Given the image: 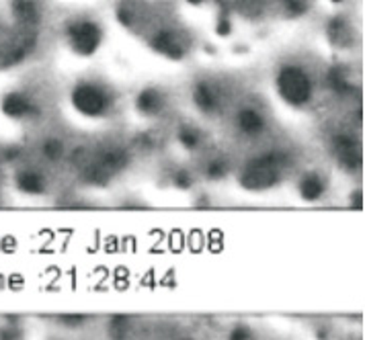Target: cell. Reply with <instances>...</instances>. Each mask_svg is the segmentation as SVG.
I'll use <instances>...</instances> for the list:
<instances>
[{"label":"cell","instance_id":"cell-13","mask_svg":"<svg viewBox=\"0 0 365 340\" xmlns=\"http://www.w3.org/2000/svg\"><path fill=\"white\" fill-rule=\"evenodd\" d=\"M17 185L19 189L25 191V193L35 195L46 191V178L37 170H23V172H19Z\"/></svg>","mask_w":365,"mask_h":340},{"label":"cell","instance_id":"cell-10","mask_svg":"<svg viewBox=\"0 0 365 340\" xmlns=\"http://www.w3.org/2000/svg\"><path fill=\"white\" fill-rule=\"evenodd\" d=\"M327 193V180L320 177L318 172L304 175L299 182V195L304 201H318L322 199V195Z\"/></svg>","mask_w":365,"mask_h":340},{"label":"cell","instance_id":"cell-4","mask_svg":"<svg viewBox=\"0 0 365 340\" xmlns=\"http://www.w3.org/2000/svg\"><path fill=\"white\" fill-rule=\"evenodd\" d=\"M66 39L70 48L76 53L93 56L99 49L103 31H101L99 23L88 21V19H78V21H72L66 27Z\"/></svg>","mask_w":365,"mask_h":340},{"label":"cell","instance_id":"cell-8","mask_svg":"<svg viewBox=\"0 0 365 340\" xmlns=\"http://www.w3.org/2000/svg\"><path fill=\"white\" fill-rule=\"evenodd\" d=\"M154 49L165 53L168 58H182L185 56V43L179 39V35L173 31H163L154 37Z\"/></svg>","mask_w":365,"mask_h":340},{"label":"cell","instance_id":"cell-1","mask_svg":"<svg viewBox=\"0 0 365 340\" xmlns=\"http://www.w3.org/2000/svg\"><path fill=\"white\" fill-rule=\"evenodd\" d=\"M275 84L279 97L292 107H306L312 101V93H314L312 78L302 66L287 64L279 68Z\"/></svg>","mask_w":365,"mask_h":340},{"label":"cell","instance_id":"cell-14","mask_svg":"<svg viewBox=\"0 0 365 340\" xmlns=\"http://www.w3.org/2000/svg\"><path fill=\"white\" fill-rule=\"evenodd\" d=\"M43 156L46 158H50V160H58L62 154H64V144L60 142V140H56V138H51V140H46L43 142Z\"/></svg>","mask_w":365,"mask_h":340},{"label":"cell","instance_id":"cell-7","mask_svg":"<svg viewBox=\"0 0 365 340\" xmlns=\"http://www.w3.org/2000/svg\"><path fill=\"white\" fill-rule=\"evenodd\" d=\"M11 11L21 25H37L41 19V4L39 0H13L11 2Z\"/></svg>","mask_w":365,"mask_h":340},{"label":"cell","instance_id":"cell-2","mask_svg":"<svg viewBox=\"0 0 365 340\" xmlns=\"http://www.w3.org/2000/svg\"><path fill=\"white\" fill-rule=\"evenodd\" d=\"M283 175V156L282 154H263L247 164V168L240 175V182L247 189H269L273 187Z\"/></svg>","mask_w":365,"mask_h":340},{"label":"cell","instance_id":"cell-12","mask_svg":"<svg viewBox=\"0 0 365 340\" xmlns=\"http://www.w3.org/2000/svg\"><path fill=\"white\" fill-rule=\"evenodd\" d=\"M2 111L13 119H23L31 113V101L23 93H11L2 101Z\"/></svg>","mask_w":365,"mask_h":340},{"label":"cell","instance_id":"cell-16","mask_svg":"<svg viewBox=\"0 0 365 340\" xmlns=\"http://www.w3.org/2000/svg\"><path fill=\"white\" fill-rule=\"evenodd\" d=\"M226 172H228V164L220 160V158L207 164V177L210 178H222Z\"/></svg>","mask_w":365,"mask_h":340},{"label":"cell","instance_id":"cell-15","mask_svg":"<svg viewBox=\"0 0 365 340\" xmlns=\"http://www.w3.org/2000/svg\"><path fill=\"white\" fill-rule=\"evenodd\" d=\"M179 142L187 150H195V148L200 146V133L195 130H191V128H187V130H182L179 133Z\"/></svg>","mask_w":365,"mask_h":340},{"label":"cell","instance_id":"cell-11","mask_svg":"<svg viewBox=\"0 0 365 340\" xmlns=\"http://www.w3.org/2000/svg\"><path fill=\"white\" fill-rule=\"evenodd\" d=\"M135 105H138L140 113H144V115L160 113V111H163V107H165V95H163V91H158V88H146V91H142V93L138 95Z\"/></svg>","mask_w":365,"mask_h":340},{"label":"cell","instance_id":"cell-6","mask_svg":"<svg viewBox=\"0 0 365 340\" xmlns=\"http://www.w3.org/2000/svg\"><path fill=\"white\" fill-rule=\"evenodd\" d=\"M334 150L339 154V160L345 168H359L361 164V154H359V148H357V142L349 135H339L336 142H334Z\"/></svg>","mask_w":365,"mask_h":340},{"label":"cell","instance_id":"cell-5","mask_svg":"<svg viewBox=\"0 0 365 340\" xmlns=\"http://www.w3.org/2000/svg\"><path fill=\"white\" fill-rule=\"evenodd\" d=\"M236 125H238L240 133H245V135H261L267 125L265 115L255 107L240 109L236 115Z\"/></svg>","mask_w":365,"mask_h":340},{"label":"cell","instance_id":"cell-9","mask_svg":"<svg viewBox=\"0 0 365 340\" xmlns=\"http://www.w3.org/2000/svg\"><path fill=\"white\" fill-rule=\"evenodd\" d=\"M193 101L195 105L200 107L201 111L205 113H212L216 111L217 105H220V93L212 82H200L193 91Z\"/></svg>","mask_w":365,"mask_h":340},{"label":"cell","instance_id":"cell-17","mask_svg":"<svg viewBox=\"0 0 365 340\" xmlns=\"http://www.w3.org/2000/svg\"><path fill=\"white\" fill-rule=\"evenodd\" d=\"M332 2H341V0H332Z\"/></svg>","mask_w":365,"mask_h":340},{"label":"cell","instance_id":"cell-3","mask_svg":"<svg viewBox=\"0 0 365 340\" xmlns=\"http://www.w3.org/2000/svg\"><path fill=\"white\" fill-rule=\"evenodd\" d=\"M72 105L81 115L95 119L109 113L113 98L111 93L97 82H81L72 91Z\"/></svg>","mask_w":365,"mask_h":340}]
</instances>
